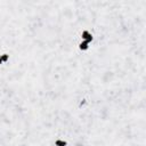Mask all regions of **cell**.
Wrapping results in <instances>:
<instances>
[{"mask_svg":"<svg viewBox=\"0 0 146 146\" xmlns=\"http://www.w3.org/2000/svg\"><path fill=\"white\" fill-rule=\"evenodd\" d=\"M80 40H84V41H88L89 43H92L94 34L89 30H82L81 33H80Z\"/></svg>","mask_w":146,"mask_h":146,"instance_id":"2","label":"cell"},{"mask_svg":"<svg viewBox=\"0 0 146 146\" xmlns=\"http://www.w3.org/2000/svg\"><path fill=\"white\" fill-rule=\"evenodd\" d=\"M9 59H10V56H9V54L7 51L1 52L0 54V66L3 65V64H6V63H8Z\"/></svg>","mask_w":146,"mask_h":146,"instance_id":"4","label":"cell"},{"mask_svg":"<svg viewBox=\"0 0 146 146\" xmlns=\"http://www.w3.org/2000/svg\"><path fill=\"white\" fill-rule=\"evenodd\" d=\"M68 146H111L107 143L102 140H71L68 141Z\"/></svg>","mask_w":146,"mask_h":146,"instance_id":"1","label":"cell"},{"mask_svg":"<svg viewBox=\"0 0 146 146\" xmlns=\"http://www.w3.org/2000/svg\"><path fill=\"white\" fill-rule=\"evenodd\" d=\"M90 46H91V43H89L88 41H84V40H80L78 42V49L81 52H87L90 49Z\"/></svg>","mask_w":146,"mask_h":146,"instance_id":"3","label":"cell"},{"mask_svg":"<svg viewBox=\"0 0 146 146\" xmlns=\"http://www.w3.org/2000/svg\"><path fill=\"white\" fill-rule=\"evenodd\" d=\"M54 146H68V141L63 138H56L54 140Z\"/></svg>","mask_w":146,"mask_h":146,"instance_id":"5","label":"cell"}]
</instances>
